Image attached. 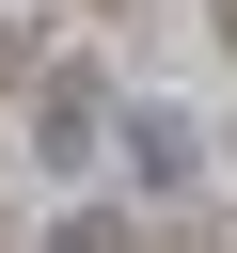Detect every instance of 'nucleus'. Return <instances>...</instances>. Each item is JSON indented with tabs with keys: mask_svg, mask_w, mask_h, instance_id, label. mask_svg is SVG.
Returning <instances> with one entry per match:
<instances>
[{
	"mask_svg": "<svg viewBox=\"0 0 237 253\" xmlns=\"http://www.w3.org/2000/svg\"><path fill=\"white\" fill-rule=\"evenodd\" d=\"M111 142H126V174H142V190H190V174H205V126H190L174 95H126V111H111Z\"/></svg>",
	"mask_w": 237,
	"mask_h": 253,
	"instance_id": "f03ea898",
	"label": "nucleus"
},
{
	"mask_svg": "<svg viewBox=\"0 0 237 253\" xmlns=\"http://www.w3.org/2000/svg\"><path fill=\"white\" fill-rule=\"evenodd\" d=\"M95 126H111V79H95V63H47V95H32V174H95Z\"/></svg>",
	"mask_w": 237,
	"mask_h": 253,
	"instance_id": "f257e3e1",
	"label": "nucleus"
}]
</instances>
